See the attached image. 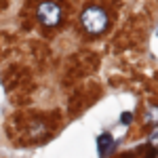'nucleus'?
<instances>
[{"label":"nucleus","mask_w":158,"mask_h":158,"mask_svg":"<svg viewBox=\"0 0 158 158\" xmlns=\"http://www.w3.org/2000/svg\"><path fill=\"white\" fill-rule=\"evenodd\" d=\"M148 141H150V146H156L158 148V127L152 131V135H150V139H148Z\"/></svg>","instance_id":"39448f33"},{"label":"nucleus","mask_w":158,"mask_h":158,"mask_svg":"<svg viewBox=\"0 0 158 158\" xmlns=\"http://www.w3.org/2000/svg\"><path fill=\"white\" fill-rule=\"evenodd\" d=\"M131 120H133V114H131V112H124L122 118H120V122H122V124H129Z\"/></svg>","instance_id":"423d86ee"},{"label":"nucleus","mask_w":158,"mask_h":158,"mask_svg":"<svg viewBox=\"0 0 158 158\" xmlns=\"http://www.w3.org/2000/svg\"><path fill=\"white\" fill-rule=\"evenodd\" d=\"M146 122H158V108H150V110H148Z\"/></svg>","instance_id":"20e7f679"},{"label":"nucleus","mask_w":158,"mask_h":158,"mask_svg":"<svg viewBox=\"0 0 158 158\" xmlns=\"http://www.w3.org/2000/svg\"><path fill=\"white\" fill-rule=\"evenodd\" d=\"M80 23L85 27L89 34H103L106 30H108L110 25V17L106 9H101V6H95V4H91V6H86L82 15H80Z\"/></svg>","instance_id":"f257e3e1"},{"label":"nucleus","mask_w":158,"mask_h":158,"mask_svg":"<svg viewBox=\"0 0 158 158\" xmlns=\"http://www.w3.org/2000/svg\"><path fill=\"white\" fill-rule=\"evenodd\" d=\"M112 146H114V137H112L110 133H103V135L97 137V148H99V156L101 158L112 150Z\"/></svg>","instance_id":"7ed1b4c3"},{"label":"nucleus","mask_w":158,"mask_h":158,"mask_svg":"<svg viewBox=\"0 0 158 158\" xmlns=\"http://www.w3.org/2000/svg\"><path fill=\"white\" fill-rule=\"evenodd\" d=\"M36 17L44 27H55V25H59L61 17H63V11H61V6L55 0H44V2L38 4Z\"/></svg>","instance_id":"f03ea898"}]
</instances>
